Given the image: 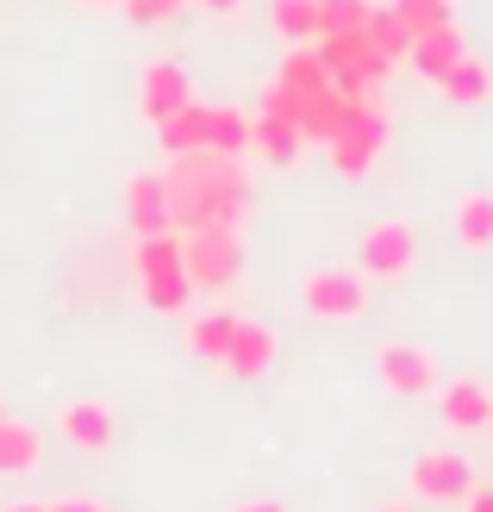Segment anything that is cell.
I'll return each mask as SVG.
<instances>
[{"label":"cell","mask_w":493,"mask_h":512,"mask_svg":"<svg viewBox=\"0 0 493 512\" xmlns=\"http://www.w3.org/2000/svg\"><path fill=\"white\" fill-rule=\"evenodd\" d=\"M163 182H169V225L175 232H200V225H231V232H244V219L256 207L244 157H219V150L169 157Z\"/></svg>","instance_id":"1"},{"label":"cell","mask_w":493,"mask_h":512,"mask_svg":"<svg viewBox=\"0 0 493 512\" xmlns=\"http://www.w3.org/2000/svg\"><path fill=\"white\" fill-rule=\"evenodd\" d=\"M132 281H138V300L150 313H169V319H188L194 313V281L181 269V232H150L132 244Z\"/></svg>","instance_id":"2"},{"label":"cell","mask_w":493,"mask_h":512,"mask_svg":"<svg viewBox=\"0 0 493 512\" xmlns=\"http://www.w3.org/2000/svg\"><path fill=\"white\" fill-rule=\"evenodd\" d=\"M387 138H394V119H387V100H381L375 88H362V94L350 100V119L337 125V132H331L319 150H325V163H331L337 175H344V182H356V175H369V169L381 163Z\"/></svg>","instance_id":"3"},{"label":"cell","mask_w":493,"mask_h":512,"mask_svg":"<svg viewBox=\"0 0 493 512\" xmlns=\"http://www.w3.org/2000/svg\"><path fill=\"white\" fill-rule=\"evenodd\" d=\"M181 269H188L194 294L238 288V275H244V232H231V225H200V232H181Z\"/></svg>","instance_id":"4"},{"label":"cell","mask_w":493,"mask_h":512,"mask_svg":"<svg viewBox=\"0 0 493 512\" xmlns=\"http://www.w3.org/2000/svg\"><path fill=\"white\" fill-rule=\"evenodd\" d=\"M419 269V225L412 219H375L356 238V275L362 281H406Z\"/></svg>","instance_id":"5"},{"label":"cell","mask_w":493,"mask_h":512,"mask_svg":"<svg viewBox=\"0 0 493 512\" xmlns=\"http://www.w3.org/2000/svg\"><path fill=\"white\" fill-rule=\"evenodd\" d=\"M469 488H475V469H469L462 450H425V456H412V469H406V494L425 500V506H462Z\"/></svg>","instance_id":"6"},{"label":"cell","mask_w":493,"mask_h":512,"mask_svg":"<svg viewBox=\"0 0 493 512\" xmlns=\"http://www.w3.org/2000/svg\"><path fill=\"white\" fill-rule=\"evenodd\" d=\"M375 375H381V388L400 394V400H425V394L444 388V369H437V356H431L425 344H400V338L375 344Z\"/></svg>","instance_id":"7"},{"label":"cell","mask_w":493,"mask_h":512,"mask_svg":"<svg viewBox=\"0 0 493 512\" xmlns=\"http://www.w3.org/2000/svg\"><path fill=\"white\" fill-rule=\"evenodd\" d=\"M319 57H325V69H331V82L344 88V94H356V88H381L387 82V63L381 50L369 44V32H325L319 38Z\"/></svg>","instance_id":"8"},{"label":"cell","mask_w":493,"mask_h":512,"mask_svg":"<svg viewBox=\"0 0 493 512\" xmlns=\"http://www.w3.org/2000/svg\"><path fill=\"white\" fill-rule=\"evenodd\" d=\"M300 306L313 319H362L369 313V281L356 269H313L300 281Z\"/></svg>","instance_id":"9"},{"label":"cell","mask_w":493,"mask_h":512,"mask_svg":"<svg viewBox=\"0 0 493 512\" xmlns=\"http://www.w3.org/2000/svg\"><path fill=\"white\" fill-rule=\"evenodd\" d=\"M188 100H194V75L181 69L175 57H150L138 69V119L150 125V132H157L169 113H181Z\"/></svg>","instance_id":"10"},{"label":"cell","mask_w":493,"mask_h":512,"mask_svg":"<svg viewBox=\"0 0 493 512\" xmlns=\"http://www.w3.org/2000/svg\"><path fill=\"white\" fill-rule=\"evenodd\" d=\"M57 431H63V444L69 450H82V456H107L119 444V413H113V400H63L57 406Z\"/></svg>","instance_id":"11"},{"label":"cell","mask_w":493,"mask_h":512,"mask_svg":"<svg viewBox=\"0 0 493 512\" xmlns=\"http://www.w3.org/2000/svg\"><path fill=\"white\" fill-rule=\"evenodd\" d=\"M275 350H281V338H275V325H263V319H238V331H231V350H225V375L231 381H263L269 369H275Z\"/></svg>","instance_id":"12"},{"label":"cell","mask_w":493,"mask_h":512,"mask_svg":"<svg viewBox=\"0 0 493 512\" xmlns=\"http://www.w3.org/2000/svg\"><path fill=\"white\" fill-rule=\"evenodd\" d=\"M125 219H132V238L175 232V225H169V182H163V169H132V175H125Z\"/></svg>","instance_id":"13"},{"label":"cell","mask_w":493,"mask_h":512,"mask_svg":"<svg viewBox=\"0 0 493 512\" xmlns=\"http://www.w3.org/2000/svg\"><path fill=\"white\" fill-rule=\"evenodd\" d=\"M44 431L38 425H25V419H0V481H25V475H38L44 469Z\"/></svg>","instance_id":"14"},{"label":"cell","mask_w":493,"mask_h":512,"mask_svg":"<svg viewBox=\"0 0 493 512\" xmlns=\"http://www.w3.org/2000/svg\"><path fill=\"white\" fill-rule=\"evenodd\" d=\"M437 413H444V425L450 431H487V419H493V394L481 388V381H444L437 388Z\"/></svg>","instance_id":"15"},{"label":"cell","mask_w":493,"mask_h":512,"mask_svg":"<svg viewBox=\"0 0 493 512\" xmlns=\"http://www.w3.org/2000/svg\"><path fill=\"white\" fill-rule=\"evenodd\" d=\"M462 57H469V44H462V25L450 19V25H431L425 38H412V57H406V63L419 69L425 82H444V75H450Z\"/></svg>","instance_id":"16"},{"label":"cell","mask_w":493,"mask_h":512,"mask_svg":"<svg viewBox=\"0 0 493 512\" xmlns=\"http://www.w3.org/2000/svg\"><path fill=\"white\" fill-rule=\"evenodd\" d=\"M250 157L269 163V169H294V163L306 157V132H300V125H288V119H275V113H256Z\"/></svg>","instance_id":"17"},{"label":"cell","mask_w":493,"mask_h":512,"mask_svg":"<svg viewBox=\"0 0 493 512\" xmlns=\"http://www.w3.org/2000/svg\"><path fill=\"white\" fill-rule=\"evenodd\" d=\"M231 331H238V313L213 306V313H188V325H181V344H188L194 363H225Z\"/></svg>","instance_id":"18"},{"label":"cell","mask_w":493,"mask_h":512,"mask_svg":"<svg viewBox=\"0 0 493 512\" xmlns=\"http://www.w3.org/2000/svg\"><path fill=\"white\" fill-rule=\"evenodd\" d=\"M456 244L469 256L493 250V188H475V194L456 200Z\"/></svg>","instance_id":"19"},{"label":"cell","mask_w":493,"mask_h":512,"mask_svg":"<svg viewBox=\"0 0 493 512\" xmlns=\"http://www.w3.org/2000/svg\"><path fill=\"white\" fill-rule=\"evenodd\" d=\"M250 132H256V113L206 107V150H219V157H250Z\"/></svg>","instance_id":"20"},{"label":"cell","mask_w":493,"mask_h":512,"mask_svg":"<svg viewBox=\"0 0 493 512\" xmlns=\"http://www.w3.org/2000/svg\"><path fill=\"white\" fill-rule=\"evenodd\" d=\"M157 144L163 157H188V150H206V100H188L181 113H169L157 125Z\"/></svg>","instance_id":"21"},{"label":"cell","mask_w":493,"mask_h":512,"mask_svg":"<svg viewBox=\"0 0 493 512\" xmlns=\"http://www.w3.org/2000/svg\"><path fill=\"white\" fill-rule=\"evenodd\" d=\"M269 32L281 44H319V0H269Z\"/></svg>","instance_id":"22"},{"label":"cell","mask_w":493,"mask_h":512,"mask_svg":"<svg viewBox=\"0 0 493 512\" xmlns=\"http://www.w3.org/2000/svg\"><path fill=\"white\" fill-rule=\"evenodd\" d=\"M275 82H288V88H300V94L331 88V69H325V57H319V44H288V57H281Z\"/></svg>","instance_id":"23"},{"label":"cell","mask_w":493,"mask_h":512,"mask_svg":"<svg viewBox=\"0 0 493 512\" xmlns=\"http://www.w3.org/2000/svg\"><path fill=\"white\" fill-rule=\"evenodd\" d=\"M437 88H444V100H456V107H481V100H493V69L481 57H462Z\"/></svg>","instance_id":"24"},{"label":"cell","mask_w":493,"mask_h":512,"mask_svg":"<svg viewBox=\"0 0 493 512\" xmlns=\"http://www.w3.org/2000/svg\"><path fill=\"white\" fill-rule=\"evenodd\" d=\"M362 32H369V44L381 50L387 63H406V57H412V32H406V25L394 19V7H375V13H369V25H362Z\"/></svg>","instance_id":"25"},{"label":"cell","mask_w":493,"mask_h":512,"mask_svg":"<svg viewBox=\"0 0 493 512\" xmlns=\"http://www.w3.org/2000/svg\"><path fill=\"white\" fill-rule=\"evenodd\" d=\"M375 13V0H319V38L325 32H362Z\"/></svg>","instance_id":"26"},{"label":"cell","mask_w":493,"mask_h":512,"mask_svg":"<svg viewBox=\"0 0 493 512\" xmlns=\"http://www.w3.org/2000/svg\"><path fill=\"white\" fill-rule=\"evenodd\" d=\"M394 19L412 38H425L431 25H450V0H394Z\"/></svg>","instance_id":"27"},{"label":"cell","mask_w":493,"mask_h":512,"mask_svg":"<svg viewBox=\"0 0 493 512\" xmlns=\"http://www.w3.org/2000/svg\"><path fill=\"white\" fill-rule=\"evenodd\" d=\"M181 7H188V0H125V19H132V25H169Z\"/></svg>","instance_id":"28"},{"label":"cell","mask_w":493,"mask_h":512,"mask_svg":"<svg viewBox=\"0 0 493 512\" xmlns=\"http://www.w3.org/2000/svg\"><path fill=\"white\" fill-rule=\"evenodd\" d=\"M188 7H200L206 19H238V13H244V0H188Z\"/></svg>","instance_id":"29"},{"label":"cell","mask_w":493,"mask_h":512,"mask_svg":"<svg viewBox=\"0 0 493 512\" xmlns=\"http://www.w3.org/2000/svg\"><path fill=\"white\" fill-rule=\"evenodd\" d=\"M44 512H107L100 500H88V494H63V500H50Z\"/></svg>","instance_id":"30"},{"label":"cell","mask_w":493,"mask_h":512,"mask_svg":"<svg viewBox=\"0 0 493 512\" xmlns=\"http://www.w3.org/2000/svg\"><path fill=\"white\" fill-rule=\"evenodd\" d=\"M462 512H493V481H475L469 500H462Z\"/></svg>","instance_id":"31"},{"label":"cell","mask_w":493,"mask_h":512,"mask_svg":"<svg viewBox=\"0 0 493 512\" xmlns=\"http://www.w3.org/2000/svg\"><path fill=\"white\" fill-rule=\"evenodd\" d=\"M231 512H288V506H281L275 494H250V500H238Z\"/></svg>","instance_id":"32"},{"label":"cell","mask_w":493,"mask_h":512,"mask_svg":"<svg viewBox=\"0 0 493 512\" xmlns=\"http://www.w3.org/2000/svg\"><path fill=\"white\" fill-rule=\"evenodd\" d=\"M75 7H88V13H107V7H125V0H75Z\"/></svg>","instance_id":"33"},{"label":"cell","mask_w":493,"mask_h":512,"mask_svg":"<svg viewBox=\"0 0 493 512\" xmlns=\"http://www.w3.org/2000/svg\"><path fill=\"white\" fill-rule=\"evenodd\" d=\"M0 512H44V506H0Z\"/></svg>","instance_id":"34"},{"label":"cell","mask_w":493,"mask_h":512,"mask_svg":"<svg viewBox=\"0 0 493 512\" xmlns=\"http://www.w3.org/2000/svg\"><path fill=\"white\" fill-rule=\"evenodd\" d=\"M381 512H406V506H381Z\"/></svg>","instance_id":"35"},{"label":"cell","mask_w":493,"mask_h":512,"mask_svg":"<svg viewBox=\"0 0 493 512\" xmlns=\"http://www.w3.org/2000/svg\"><path fill=\"white\" fill-rule=\"evenodd\" d=\"M0 419H7V406H0Z\"/></svg>","instance_id":"36"},{"label":"cell","mask_w":493,"mask_h":512,"mask_svg":"<svg viewBox=\"0 0 493 512\" xmlns=\"http://www.w3.org/2000/svg\"><path fill=\"white\" fill-rule=\"evenodd\" d=\"M487 431H493V419H487Z\"/></svg>","instance_id":"37"}]
</instances>
